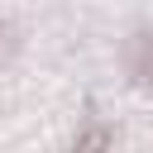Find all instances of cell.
<instances>
[{
  "label": "cell",
  "instance_id": "7a4b0ae2",
  "mask_svg": "<svg viewBox=\"0 0 153 153\" xmlns=\"http://www.w3.org/2000/svg\"><path fill=\"white\" fill-rule=\"evenodd\" d=\"M110 148V124H86L81 139L72 143V153H105Z\"/></svg>",
  "mask_w": 153,
  "mask_h": 153
},
{
  "label": "cell",
  "instance_id": "6da1fadb",
  "mask_svg": "<svg viewBox=\"0 0 153 153\" xmlns=\"http://www.w3.org/2000/svg\"><path fill=\"white\" fill-rule=\"evenodd\" d=\"M129 67H134L143 81H153V29H139V33H134V43H129Z\"/></svg>",
  "mask_w": 153,
  "mask_h": 153
},
{
  "label": "cell",
  "instance_id": "3957f363",
  "mask_svg": "<svg viewBox=\"0 0 153 153\" xmlns=\"http://www.w3.org/2000/svg\"><path fill=\"white\" fill-rule=\"evenodd\" d=\"M10 53H14V24H10V19H0V62H5Z\"/></svg>",
  "mask_w": 153,
  "mask_h": 153
}]
</instances>
